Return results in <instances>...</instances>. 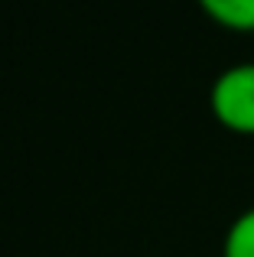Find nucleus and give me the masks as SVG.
<instances>
[{"instance_id":"obj_1","label":"nucleus","mask_w":254,"mask_h":257,"mask_svg":"<svg viewBox=\"0 0 254 257\" xmlns=\"http://www.w3.org/2000/svg\"><path fill=\"white\" fill-rule=\"evenodd\" d=\"M209 107L225 131L254 137V62H238L218 72L209 91Z\"/></svg>"},{"instance_id":"obj_2","label":"nucleus","mask_w":254,"mask_h":257,"mask_svg":"<svg viewBox=\"0 0 254 257\" xmlns=\"http://www.w3.org/2000/svg\"><path fill=\"white\" fill-rule=\"evenodd\" d=\"M212 23L231 33H254V0H196Z\"/></svg>"},{"instance_id":"obj_3","label":"nucleus","mask_w":254,"mask_h":257,"mask_svg":"<svg viewBox=\"0 0 254 257\" xmlns=\"http://www.w3.org/2000/svg\"><path fill=\"white\" fill-rule=\"evenodd\" d=\"M222 257H254V205L244 208L228 225L222 241Z\"/></svg>"}]
</instances>
